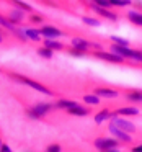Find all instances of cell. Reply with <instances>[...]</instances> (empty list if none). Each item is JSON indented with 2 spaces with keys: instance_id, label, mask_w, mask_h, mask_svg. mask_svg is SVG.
<instances>
[{
  "instance_id": "cell-1",
  "label": "cell",
  "mask_w": 142,
  "mask_h": 152,
  "mask_svg": "<svg viewBox=\"0 0 142 152\" xmlns=\"http://www.w3.org/2000/svg\"><path fill=\"white\" fill-rule=\"evenodd\" d=\"M5 74H7L10 79H13V80H17V82L23 83V85H28V87H31V88H34L36 92H41V93H44V95H49V96H54V95H56V93H54L51 88H47L46 85H43V83L36 82V80H33V79H28V77L21 75V74L10 72V70H5Z\"/></svg>"
},
{
  "instance_id": "cell-2",
  "label": "cell",
  "mask_w": 142,
  "mask_h": 152,
  "mask_svg": "<svg viewBox=\"0 0 142 152\" xmlns=\"http://www.w3.org/2000/svg\"><path fill=\"white\" fill-rule=\"evenodd\" d=\"M52 110H56L54 103H46V102H41V103H36L33 105L31 108L26 110V115L33 119H43L47 113H51Z\"/></svg>"
},
{
  "instance_id": "cell-3",
  "label": "cell",
  "mask_w": 142,
  "mask_h": 152,
  "mask_svg": "<svg viewBox=\"0 0 142 152\" xmlns=\"http://www.w3.org/2000/svg\"><path fill=\"white\" fill-rule=\"evenodd\" d=\"M87 54H90V56L96 57V59L105 61V62H111V64H126V59H124V57L118 56V54H114V53H105V51H101V49H96V51H88Z\"/></svg>"
},
{
  "instance_id": "cell-4",
  "label": "cell",
  "mask_w": 142,
  "mask_h": 152,
  "mask_svg": "<svg viewBox=\"0 0 142 152\" xmlns=\"http://www.w3.org/2000/svg\"><path fill=\"white\" fill-rule=\"evenodd\" d=\"M93 145L100 151H113V149H118L121 145V142L118 139H108V137H96L93 141Z\"/></svg>"
},
{
  "instance_id": "cell-5",
  "label": "cell",
  "mask_w": 142,
  "mask_h": 152,
  "mask_svg": "<svg viewBox=\"0 0 142 152\" xmlns=\"http://www.w3.org/2000/svg\"><path fill=\"white\" fill-rule=\"evenodd\" d=\"M109 132H111L113 136H114L118 141H122L124 144H131L134 139L129 136V132H126V131H122V129H119L118 126H114L113 123H109Z\"/></svg>"
},
{
  "instance_id": "cell-6",
  "label": "cell",
  "mask_w": 142,
  "mask_h": 152,
  "mask_svg": "<svg viewBox=\"0 0 142 152\" xmlns=\"http://www.w3.org/2000/svg\"><path fill=\"white\" fill-rule=\"evenodd\" d=\"M111 123L114 126H118L119 129L126 131V132H135V131H137L135 124H132V123H129V121H126V119L119 118V116H111Z\"/></svg>"
},
{
  "instance_id": "cell-7",
  "label": "cell",
  "mask_w": 142,
  "mask_h": 152,
  "mask_svg": "<svg viewBox=\"0 0 142 152\" xmlns=\"http://www.w3.org/2000/svg\"><path fill=\"white\" fill-rule=\"evenodd\" d=\"M93 93L98 96H105V98H116L119 95L118 90L114 88H109V87H95L93 88Z\"/></svg>"
},
{
  "instance_id": "cell-8",
  "label": "cell",
  "mask_w": 142,
  "mask_h": 152,
  "mask_svg": "<svg viewBox=\"0 0 142 152\" xmlns=\"http://www.w3.org/2000/svg\"><path fill=\"white\" fill-rule=\"evenodd\" d=\"M8 21H10L12 25H15V26H20L21 23H23L25 20V12L20 10V8H13V10L8 13Z\"/></svg>"
},
{
  "instance_id": "cell-9",
  "label": "cell",
  "mask_w": 142,
  "mask_h": 152,
  "mask_svg": "<svg viewBox=\"0 0 142 152\" xmlns=\"http://www.w3.org/2000/svg\"><path fill=\"white\" fill-rule=\"evenodd\" d=\"M92 10L96 12L100 17L106 18V20H111V21H116V20H118V15H116L114 12H111L109 8H103V7H98V5H93V4H92Z\"/></svg>"
},
{
  "instance_id": "cell-10",
  "label": "cell",
  "mask_w": 142,
  "mask_h": 152,
  "mask_svg": "<svg viewBox=\"0 0 142 152\" xmlns=\"http://www.w3.org/2000/svg\"><path fill=\"white\" fill-rule=\"evenodd\" d=\"M39 34L41 36H44V38H59V36H62V31L59 30V28H56V26H41L39 30Z\"/></svg>"
},
{
  "instance_id": "cell-11",
  "label": "cell",
  "mask_w": 142,
  "mask_h": 152,
  "mask_svg": "<svg viewBox=\"0 0 142 152\" xmlns=\"http://www.w3.org/2000/svg\"><path fill=\"white\" fill-rule=\"evenodd\" d=\"M139 110L132 108V106H127V108H118L114 111H111V116H137Z\"/></svg>"
},
{
  "instance_id": "cell-12",
  "label": "cell",
  "mask_w": 142,
  "mask_h": 152,
  "mask_svg": "<svg viewBox=\"0 0 142 152\" xmlns=\"http://www.w3.org/2000/svg\"><path fill=\"white\" fill-rule=\"evenodd\" d=\"M66 111L69 113V115H72V116H87V115H90V113H92V110L87 108V106L75 105V106H72V108L66 110Z\"/></svg>"
},
{
  "instance_id": "cell-13",
  "label": "cell",
  "mask_w": 142,
  "mask_h": 152,
  "mask_svg": "<svg viewBox=\"0 0 142 152\" xmlns=\"http://www.w3.org/2000/svg\"><path fill=\"white\" fill-rule=\"evenodd\" d=\"M126 95V100L129 102H142V90H131V88H126L122 90Z\"/></svg>"
},
{
  "instance_id": "cell-14",
  "label": "cell",
  "mask_w": 142,
  "mask_h": 152,
  "mask_svg": "<svg viewBox=\"0 0 142 152\" xmlns=\"http://www.w3.org/2000/svg\"><path fill=\"white\" fill-rule=\"evenodd\" d=\"M44 46L51 48L52 51H66V46L59 41H54V38H46L44 39Z\"/></svg>"
},
{
  "instance_id": "cell-15",
  "label": "cell",
  "mask_w": 142,
  "mask_h": 152,
  "mask_svg": "<svg viewBox=\"0 0 142 152\" xmlns=\"http://www.w3.org/2000/svg\"><path fill=\"white\" fill-rule=\"evenodd\" d=\"M75 105H79V103L74 102V100L60 98V100H57V103L54 106H56V110H69V108H72V106H75Z\"/></svg>"
},
{
  "instance_id": "cell-16",
  "label": "cell",
  "mask_w": 142,
  "mask_h": 152,
  "mask_svg": "<svg viewBox=\"0 0 142 152\" xmlns=\"http://www.w3.org/2000/svg\"><path fill=\"white\" fill-rule=\"evenodd\" d=\"M7 2L10 5H13V7L20 8V10L28 12V13H31V12H33V7H31L30 4H26V2H21V0H7Z\"/></svg>"
},
{
  "instance_id": "cell-17",
  "label": "cell",
  "mask_w": 142,
  "mask_h": 152,
  "mask_svg": "<svg viewBox=\"0 0 142 152\" xmlns=\"http://www.w3.org/2000/svg\"><path fill=\"white\" fill-rule=\"evenodd\" d=\"M111 118V111H109L108 108H105V110H101V111H98L95 115V123H103V121H106V119H109Z\"/></svg>"
},
{
  "instance_id": "cell-18",
  "label": "cell",
  "mask_w": 142,
  "mask_h": 152,
  "mask_svg": "<svg viewBox=\"0 0 142 152\" xmlns=\"http://www.w3.org/2000/svg\"><path fill=\"white\" fill-rule=\"evenodd\" d=\"M127 20L131 21L132 25L142 26V13H137V12H129V13H127Z\"/></svg>"
},
{
  "instance_id": "cell-19",
  "label": "cell",
  "mask_w": 142,
  "mask_h": 152,
  "mask_svg": "<svg viewBox=\"0 0 142 152\" xmlns=\"http://www.w3.org/2000/svg\"><path fill=\"white\" fill-rule=\"evenodd\" d=\"M36 53L39 54L41 57H44V59H51V57L54 56V51L51 49V48H47V46H44V48H38Z\"/></svg>"
},
{
  "instance_id": "cell-20",
  "label": "cell",
  "mask_w": 142,
  "mask_h": 152,
  "mask_svg": "<svg viewBox=\"0 0 142 152\" xmlns=\"http://www.w3.org/2000/svg\"><path fill=\"white\" fill-rule=\"evenodd\" d=\"M25 34H26L28 39H33V41H39L41 39V34L38 30H33V28H28V30H25Z\"/></svg>"
},
{
  "instance_id": "cell-21",
  "label": "cell",
  "mask_w": 142,
  "mask_h": 152,
  "mask_svg": "<svg viewBox=\"0 0 142 152\" xmlns=\"http://www.w3.org/2000/svg\"><path fill=\"white\" fill-rule=\"evenodd\" d=\"M83 102L87 103V105H98L100 103V96L98 95H95V93H92V95H85L83 96Z\"/></svg>"
},
{
  "instance_id": "cell-22",
  "label": "cell",
  "mask_w": 142,
  "mask_h": 152,
  "mask_svg": "<svg viewBox=\"0 0 142 152\" xmlns=\"http://www.w3.org/2000/svg\"><path fill=\"white\" fill-rule=\"evenodd\" d=\"M28 21L33 23V25H41L44 21V17H43V15H39V13H33V12H31V15L28 17Z\"/></svg>"
},
{
  "instance_id": "cell-23",
  "label": "cell",
  "mask_w": 142,
  "mask_h": 152,
  "mask_svg": "<svg viewBox=\"0 0 142 152\" xmlns=\"http://www.w3.org/2000/svg\"><path fill=\"white\" fill-rule=\"evenodd\" d=\"M132 0H109L111 7H129Z\"/></svg>"
},
{
  "instance_id": "cell-24",
  "label": "cell",
  "mask_w": 142,
  "mask_h": 152,
  "mask_svg": "<svg viewBox=\"0 0 142 152\" xmlns=\"http://www.w3.org/2000/svg\"><path fill=\"white\" fill-rule=\"evenodd\" d=\"M93 5H98V7H103V8H111V4L109 0H92Z\"/></svg>"
},
{
  "instance_id": "cell-25",
  "label": "cell",
  "mask_w": 142,
  "mask_h": 152,
  "mask_svg": "<svg viewBox=\"0 0 142 152\" xmlns=\"http://www.w3.org/2000/svg\"><path fill=\"white\" fill-rule=\"evenodd\" d=\"M82 21L85 25H90V26H98V25H100V21L96 20V18H88V17H83Z\"/></svg>"
},
{
  "instance_id": "cell-26",
  "label": "cell",
  "mask_w": 142,
  "mask_h": 152,
  "mask_svg": "<svg viewBox=\"0 0 142 152\" xmlns=\"http://www.w3.org/2000/svg\"><path fill=\"white\" fill-rule=\"evenodd\" d=\"M111 41H113V43H116V44H119V46H129V41L122 39V38H118V36H113Z\"/></svg>"
},
{
  "instance_id": "cell-27",
  "label": "cell",
  "mask_w": 142,
  "mask_h": 152,
  "mask_svg": "<svg viewBox=\"0 0 142 152\" xmlns=\"http://www.w3.org/2000/svg\"><path fill=\"white\" fill-rule=\"evenodd\" d=\"M60 151V145L59 144H51L47 145V152H59Z\"/></svg>"
},
{
  "instance_id": "cell-28",
  "label": "cell",
  "mask_w": 142,
  "mask_h": 152,
  "mask_svg": "<svg viewBox=\"0 0 142 152\" xmlns=\"http://www.w3.org/2000/svg\"><path fill=\"white\" fill-rule=\"evenodd\" d=\"M0 151H4V152H10L12 149H10V145H7V144H4V142H2V144H0Z\"/></svg>"
},
{
  "instance_id": "cell-29",
  "label": "cell",
  "mask_w": 142,
  "mask_h": 152,
  "mask_svg": "<svg viewBox=\"0 0 142 152\" xmlns=\"http://www.w3.org/2000/svg\"><path fill=\"white\" fill-rule=\"evenodd\" d=\"M5 34H7V33H5V31L2 30V28H0V44H2V43L5 41Z\"/></svg>"
},
{
  "instance_id": "cell-30",
  "label": "cell",
  "mask_w": 142,
  "mask_h": 152,
  "mask_svg": "<svg viewBox=\"0 0 142 152\" xmlns=\"http://www.w3.org/2000/svg\"><path fill=\"white\" fill-rule=\"evenodd\" d=\"M132 151H142V144H141V145H135V147H132Z\"/></svg>"
},
{
  "instance_id": "cell-31",
  "label": "cell",
  "mask_w": 142,
  "mask_h": 152,
  "mask_svg": "<svg viewBox=\"0 0 142 152\" xmlns=\"http://www.w3.org/2000/svg\"><path fill=\"white\" fill-rule=\"evenodd\" d=\"M2 142H4V141H2V136H0V144H2Z\"/></svg>"
},
{
  "instance_id": "cell-32",
  "label": "cell",
  "mask_w": 142,
  "mask_h": 152,
  "mask_svg": "<svg viewBox=\"0 0 142 152\" xmlns=\"http://www.w3.org/2000/svg\"><path fill=\"white\" fill-rule=\"evenodd\" d=\"M0 72H2V69H0Z\"/></svg>"
}]
</instances>
